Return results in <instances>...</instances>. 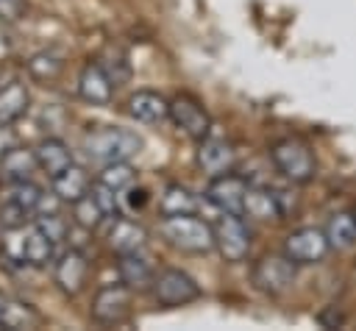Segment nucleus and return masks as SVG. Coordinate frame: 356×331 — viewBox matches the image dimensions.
Returning <instances> with one entry per match:
<instances>
[{
    "instance_id": "473e14b6",
    "label": "nucleus",
    "mask_w": 356,
    "mask_h": 331,
    "mask_svg": "<svg viewBox=\"0 0 356 331\" xmlns=\"http://www.w3.org/2000/svg\"><path fill=\"white\" fill-rule=\"evenodd\" d=\"M100 67L106 70V75L111 78V83H114V86H120V83L128 78V64H125L120 56H117V58H111V61H100Z\"/></svg>"
},
{
    "instance_id": "c85d7f7f",
    "label": "nucleus",
    "mask_w": 356,
    "mask_h": 331,
    "mask_svg": "<svg viewBox=\"0 0 356 331\" xmlns=\"http://www.w3.org/2000/svg\"><path fill=\"white\" fill-rule=\"evenodd\" d=\"M28 72H31L33 78H39V81H50V78H56V75L61 72V61H58V56H53V53H36V56L28 61Z\"/></svg>"
},
{
    "instance_id": "f3484780",
    "label": "nucleus",
    "mask_w": 356,
    "mask_h": 331,
    "mask_svg": "<svg viewBox=\"0 0 356 331\" xmlns=\"http://www.w3.org/2000/svg\"><path fill=\"white\" fill-rule=\"evenodd\" d=\"M111 86H114V83H111V78L106 75V70H103L100 64H86V67L81 70L78 92H81L83 100L103 106V103H108V97H111Z\"/></svg>"
},
{
    "instance_id": "2f4dec72",
    "label": "nucleus",
    "mask_w": 356,
    "mask_h": 331,
    "mask_svg": "<svg viewBox=\"0 0 356 331\" xmlns=\"http://www.w3.org/2000/svg\"><path fill=\"white\" fill-rule=\"evenodd\" d=\"M36 225H39L53 242H58V239L67 234V223H64L56 211H50V214H39V217H36Z\"/></svg>"
},
{
    "instance_id": "e433bc0d",
    "label": "nucleus",
    "mask_w": 356,
    "mask_h": 331,
    "mask_svg": "<svg viewBox=\"0 0 356 331\" xmlns=\"http://www.w3.org/2000/svg\"><path fill=\"white\" fill-rule=\"evenodd\" d=\"M142 203H145V192H142V189L131 192V206H142Z\"/></svg>"
},
{
    "instance_id": "f257e3e1",
    "label": "nucleus",
    "mask_w": 356,
    "mask_h": 331,
    "mask_svg": "<svg viewBox=\"0 0 356 331\" xmlns=\"http://www.w3.org/2000/svg\"><path fill=\"white\" fill-rule=\"evenodd\" d=\"M161 236L184 253H209L214 248V225L195 214H170L159 225Z\"/></svg>"
},
{
    "instance_id": "b1692460",
    "label": "nucleus",
    "mask_w": 356,
    "mask_h": 331,
    "mask_svg": "<svg viewBox=\"0 0 356 331\" xmlns=\"http://www.w3.org/2000/svg\"><path fill=\"white\" fill-rule=\"evenodd\" d=\"M325 236L331 242V248L337 250H348L356 245V220L353 211H337L328 217L325 223Z\"/></svg>"
},
{
    "instance_id": "4c0bfd02",
    "label": "nucleus",
    "mask_w": 356,
    "mask_h": 331,
    "mask_svg": "<svg viewBox=\"0 0 356 331\" xmlns=\"http://www.w3.org/2000/svg\"><path fill=\"white\" fill-rule=\"evenodd\" d=\"M353 220H356V209H353Z\"/></svg>"
},
{
    "instance_id": "39448f33",
    "label": "nucleus",
    "mask_w": 356,
    "mask_h": 331,
    "mask_svg": "<svg viewBox=\"0 0 356 331\" xmlns=\"http://www.w3.org/2000/svg\"><path fill=\"white\" fill-rule=\"evenodd\" d=\"M328 250H331V242H328L325 231H320L314 225L298 228V231L286 234V239H284V253L295 264H317L325 259Z\"/></svg>"
},
{
    "instance_id": "cd10ccee",
    "label": "nucleus",
    "mask_w": 356,
    "mask_h": 331,
    "mask_svg": "<svg viewBox=\"0 0 356 331\" xmlns=\"http://www.w3.org/2000/svg\"><path fill=\"white\" fill-rule=\"evenodd\" d=\"M42 189L36 186V184H31V181H14L11 186H8V195H6V200H11V203H19V206H25L31 214L36 211V206H39V200H42Z\"/></svg>"
},
{
    "instance_id": "f704fd0d",
    "label": "nucleus",
    "mask_w": 356,
    "mask_h": 331,
    "mask_svg": "<svg viewBox=\"0 0 356 331\" xmlns=\"http://www.w3.org/2000/svg\"><path fill=\"white\" fill-rule=\"evenodd\" d=\"M11 147H17V134H14L8 125H0V159H3Z\"/></svg>"
},
{
    "instance_id": "4468645a",
    "label": "nucleus",
    "mask_w": 356,
    "mask_h": 331,
    "mask_svg": "<svg viewBox=\"0 0 356 331\" xmlns=\"http://www.w3.org/2000/svg\"><path fill=\"white\" fill-rule=\"evenodd\" d=\"M236 161V153L228 142L222 139H200V150H197V164L211 172V175H222V172H231Z\"/></svg>"
},
{
    "instance_id": "bb28decb",
    "label": "nucleus",
    "mask_w": 356,
    "mask_h": 331,
    "mask_svg": "<svg viewBox=\"0 0 356 331\" xmlns=\"http://www.w3.org/2000/svg\"><path fill=\"white\" fill-rule=\"evenodd\" d=\"M134 178H136V172H134V167H131L128 161L103 164V170H100V175H97L100 184H106V186H111V189H117V192L128 189V186L134 184Z\"/></svg>"
},
{
    "instance_id": "58836bf2",
    "label": "nucleus",
    "mask_w": 356,
    "mask_h": 331,
    "mask_svg": "<svg viewBox=\"0 0 356 331\" xmlns=\"http://www.w3.org/2000/svg\"><path fill=\"white\" fill-rule=\"evenodd\" d=\"M0 328H6V325H3V323H0Z\"/></svg>"
},
{
    "instance_id": "aec40b11",
    "label": "nucleus",
    "mask_w": 356,
    "mask_h": 331,
    "mask_svg": "<svg viewBox=\"0 0 356 331\" xmlns=\"http://www.w3.org/2000/svg\"><path fill=\"white\" fill-rule=\"evenodd\" d=\"M0 323L8 331H22V328H36L42 323L39 312L17 298H0Z\"/></svg>"
},
{
    "instance_id": "f03ea898",
    "label": "nucleus",
    "mask_w": 356,
    "mask_h": 331,
    "mask_svg": "<svg viewBox=\"0 0 356 331\" xmlns=\"http://www.w3.org/2000/svg\"><path fill=\"white\" fill-rule=\"evenodd\" d=\"M83 147L89 153V159L100 161V164H111V161H128L142 150V136L128 131V128H97L89 131L83 139Z\"/></svg>"
},
{
    "instance_id": "2eb2a0df",
    "label": "nucleus",
    "mask_w": 356,
    "mask_h": 331,
    "mask_svg": "<svg viewBox=\"0 0 356 331\" xmlns=\"http://www.w3.org/2000/svg\"><path fill=\"white\" fill-rule=\"evenodd\" d=\"M33 153H36V161H39V170L47 175V178H56L58 172H64L70 164H72V153H70V147L61 142V139H42L36 147H33Z\"/></svg>"
},
{
    "instance_id": "f8f14e48",
    "label": "nucleus",
    "mask_w": 356,
    "mask_h": 331,
    "mask_svg": "<svg viewBox=\"0 0 356 331\" xmlns=\"http://www.w3.org/2000/svg\"><path fill=\"white\" fill-rule=\"evenodd\" d=\"M128 111L139 122H161L170 117V100L161 97L159 92L142 89V92H134L128 97Z\"/></svg>"
},
{
    "instance_id": "72a5a7b5",
    "label": "nucleus",
    "mask_w": 356,
    "mask_h": 331,
    "mask_svg": "<svg viewBox=\"0 0 356 331\" xmlns=\"http://www.w3.org/2000/svg\"><path fill=\"white\" fill-rule=\"evenodd\" d=\"M25 14V0H0V19L17 22Z\"/></svg>"
},
{
    "instance_id": "9b49d317",
    "label": "nucleus",
    "mask_w": 356,
    "mask_h": 331,
    "mask_svg": "<svg viewBox=\"0 0 356 331\" xmlns=\"http://www.w3.org/2000/svg\"><path fill=\"white\" fill-rule=\"evenodd\" d=\"M17 259L31 264V267H44L53 259V239L39 228L31 225L19 234V248H17Z\"/></svg>"
},
{
    "instance_id": "5701e85b",
    "label": "nucleus",
    "mask_w": 356,
    "mask_h": 331,
    "mask_svg": "<svg viewBox=\"0 0 356 331\" xmlns=\"http://www.w3.org/2000/svg\"><path fill=\"white\" fill-rule=\"evenodd\" d=\"M28 103H31V95H28L25 83L14 81V83L3 86L0 89V125H11L14 120H19L28 111Z\"/></svg>"
},
{
    "instance_id": "0eeeda50",
    "label": "nucleus",
    "mask_w": 356,
    "mask_h": 331,
    "mask_svg": "<svg viewBox=\"0 0 356 331\" xmlns=\"http://www.w3.org/2000/svg\"><path fill=\"white\" fill-rule=\"evenodd\" d=\"M292 281H295V261L286 253L284 256H264L253 267V284L261 292L281 295L292 286Z\"/></svg>"
},
{
    "instance_id": "9d476101",
    "label": "nucleus",
    "mask_w": 356,
    "mask_h": 331,
    "mask_svg": "<svg viewBox=\"0 0 356 331\" xmlns=\"http://www.w3.org/2000/svg\"><path fill=\"white\" fill-rule=\"evenodd\" d=\"M170 120L186 134V136H192V139H206V134H209V128H211V120H209V114H206V108L195 100V97H189V95H175L172 100H170Z\"/></svg>"
},
{
    "instance_id": "6ab92c4d",
    "label": "nucleus",
    "mask_w": 356,
    "mask_h": 331,
    "mask_svg": "<svg viewBox=\"0 0 356 331\" xmlns=\"http://www.w3.org/2000/svg\"><path fill=\"white\" fill-rule=\"evenodd\" d=\"M50 181H53V195H58L64 203H75L78 197H83L89 192V175L78 164H70L64 172H58Z\"/></svg>"
},
{
    "instance_id": "7c9ffc66",
    "label": "nucleus",
    "mask_w": 356,
    "mask_h": 331,
    "mask_svg": "<svg viewBox=\"0 0 356 331\" xmlns=\"http://www.w3.org/2000/svg\"><path fill=\"white\" fill-rule=\"evenodd\" d=\"M89 192L95 195V200L100 203V209L106 211V217H108V214H114V217H117V209H120V206H117V189H111V186H106V184H100V181H97Z\"/></svg>"
},
{
    "instance_id": "20e7f679",
    "label": "nucleus",
    "mask_w": 356,
    "mask_h": 331,
    "mask_svg": "<svg viewBox=\"0 0 356 331\" xmlns=\"http://www.w3.org/2000/svg\"><path fill=\"white\" fill-rule=\"evenodd\" d=\"M214 248L225 261H242L250 250V231L239 220V214L222 211L214 220Z\"/></svg>"
},
{
    "instance_id": "7ed1b4c3",
    "label": "nucleus",
    "mask_w": 356,
    "mask_h": 331,
    "mask_svg": "<svg viewBox=\"0 0 356 331\" xmlns=\"http://www.w3.org/2000/svg\"><path fill=\"white\" fill-rule=\"evenodd\" d=\"M270 159L273 164L278 167V172L284 178H289L292 184H306L314 178V156L312 150L295 139V136H286V139H278L273 147H270Z\"/></svg>"
},
{
    "instance_id": "c756f323",
    "label": "nucleus",
    "mask_w": 356,
    "mask_h": 331,
    "mask_svg": "<svg viewBox=\"0 0 356 331\" xmlns=\"http://www.w3.org/2000/svg\"><path fill=\"white\" fill-rule=\"evenodd\" d=\"M28 214H31V211H28L25 206L6 200V203L0 206V225H3V228H8V231H17V228H22V225H25Z\"/></svg>"
},
{
    "instance_id": "412c9836",
    "label": "nucleus",
    "mask_w": 356,
    "mask_h": 331,
    "mask_svg": "<svg viewBox=\"0 0 356 331\" xmlns=\"http://www.w3.org/2000/svg\"><path fill=\"white\" fill-rule=\"evenodd\" d=\"M39 167L36 161V153L33 150H25V147H11L3 159H0V170H3V178L6 181H31L33 170Z\"/></svg>"
},
{
    "instance_id": "a211bd4d",
    "label": "nucleus",
    "mask_w": 356,
    "mask_h": 331,
    "mask_svg": "<svg viewBox=\"0 0 356 331\" xmlns=\"http://www.w3.org/2000/svg\"><path fill=\"white\" fill-rule=\"evenodd\" d=\"M242 214H248L253 220H284L275 189H264V186H250L248 189Z\"/></svg>"
},
{
    "instance_id": "1a4fd4ad",
    "label": "nucleus",
    "mask_w": 356,
    "mask_h": 331,
    "mask_svg": "<svg viewBox=\"0 0 356 331\" xmlns=\"http://www.w3.org/2000/svg\"><path fill=\"white\" fill-rule=\"evenodd\" d=\"M128 312H131V286L114 284L97 289L92 300V320H97L100 325H117L128 317Z\"/></svg>"
},
{
    "instance_id": "c9c22d12",
    "label": "nucleus",
    "mask_w": 356,
    "mask_h": 331,
    "mask_svg": "<svg viewBox=\"0 0 356 331\" xmlns=\"http://www.w3.org/2000/svg\"><path fill=\"white\" fill-rule=\"evenodd\" d=\"M320 323H323V325H339L342 317H339V314H320Z\"/></svg>"
},
{
    "instance_id": "6e6552de",
    "label": "nucleus",
    "mask_w": 356,
    "mask_h": 331,
    "mask_svg": "<svg viewBox=\"0 0 356 331\" xmlns=\"http://www.w3.org/2000/svg\"><path fill=\"white\" fill-rule=\"evenodd\" d=\"M248 189H250V184H248L242 175L222 172V175H214V178H211V184L206 186V197H209V203L217 206L220 211L242 214Z\"/></svg>"
},
{
    "instance_id": "ea45409f",
    "label": "nucleus",
    "mask_w": 356,
    "mask_h": 331,
    "mask_svg": "<svg viewBox=\"0 0 356 331\" xmlns=\"http://www.w3.org/2000/svg\"><path fill=\"white\" fill-rule=\"evenodd\" d=\"M0 178H3V170H0Z\"/></svg>"
},
{
    "instance_id": "393cba45",
    "label": "nucleus",
    "mask_w": 356,
    "mask_h": 331,
    "mask_svg": "<svg viewBox=\"0 0 356 331\" xmlns=\"http://www.w3.org/2000/svg\"><path fill=\"white\" fill-rule=\"evenodd\" d=\"M159 209H161L164 217H170V214H195L197 197H195L186 186L170 184V186L161 192V197H159Z\"/></svg>"
},
{
    "instance_id": "4be33fe9",
    "label": "nucleus",
    "mask_w": 356,
    "mask_h": 331,
    "mask_svg": "<svg viewBox=\"0 0 356 331\" xmlns=\"http://www.w3.org/2000/svg\"><path fill=\"white\" fill-rule=\"evenodd\" d=\"M117 273H120V281L131 289H145V286H153V270L150 264L139 256V253H122L120 256V264H117Z\"/></svg>"
},
{
    "instance_id": "423d86ee",
    "label": "nucleus",
    "mask_w": 356,
    "mask_h": 331,
    "mask_svg": "<svg viewBox=\"0 0 356 331\" xmlns=\"http://www.w3.org/2000/svg\"><path fill=\"white\" fill-rule=\"evenodd\" d=\"M153 295L161 306H184L200 298V286L184 270H161L153 278Z\"/></svg>"
},
{
    "instance_id": "ddd939ff",
    "label": "nucleus",
    "mask_w": 356,
    "mask_h": 331,
    "mask_svg": "<svg viewBox=\"0 0 356 331\" xmlns=\"http://www.w3.org/2000/svg\"><path fill=\"white\" fill-rule=\"evenodd\" d=\"M86 259L81 250H67L58 261H56V284L61 292L67 295H75L81 292L83 281H86Z\"/></svg>"
},
{
    "instance_id": "dca6fc26",
    "label": "nucleus",
    "mask_w": 356,
    "mask_h": 331,
    "mask_svg": "<svg viewBox=\"0 0 356 331\" xmlns=\"http://www.w3.org/2000/svg\"><path fill=\"white\" fill-rule=\"evenodd\" d=\"M145 242H147V231H145L139 223L125 220V217L114 220V225H111V231H108V245H111V250H117L120 256H122V253H139V250L145 248Z\"/></svg>"
},
{
    "instance_id": "a878e982",
    "label": "nucleus",
    "mask_w": 356,
    "mask_h": 331,
    "mask_svg": "<svg viewBox=\"0 0 356 331\" xmlns=\"http://www.w3.org/2000/svg\"><path fill=\"white\" fill-rule=\"evenodd\" d=\"M72 217H75V223L81 225V228H97L100 225V220L106 217V211L100 209V203L95 200V195L92 192H86L83 197H78L75 203H72Z\"/></svg>"
}]
</instances>
